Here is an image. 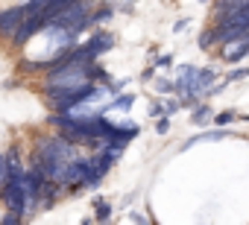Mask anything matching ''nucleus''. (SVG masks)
I'll list each match as a JSON object with an SVG mask.
<instances>
[{"label":"nucleus","instance_id":"nucleus-1","mask_svg":"<svg viewBox=\"0 0 249 225\" xmlns=\"http://www.w3.org/2000/svg\"><path fill=\"white\" fill-rule=\"evenodd\" d=\"M88 67H91V62L68 59L62 67H56V70L47 73V85H44V91H68V88H82V85H88V82H91Z\"/></svg>","mask_w":249,"mask_h":225},{"label":"nucleus","instance_id":"nucleus-2","mask_svg":"<svg viewBox=\"0 0 249 225\" xmlns=\"http://www.w3.org/2000/svg\"><path fill=\"white\" fill-rule=\"evenodd\" d=\"M47 27V21H44V15H24V21L18 24V30H15V35H12V47L15 50H21V47H27L41 30Z\"/></svg>","mask_w":249,"mask_h":225},{"label":"nucleus","instance_id":"nucleus-3","mask_svg":"<svg viewBox=\"0 0 249 225\" xmlns=\"http://www.w3.org/2000/svg\"><path fill=\"white\" fill-rule=\"evenodd\" d=\"M85 161H88V176H85L82 187H97L100 178L111 170V158H108L106 152H97V155H91V158H85Z\"/></svg>","mask_w":249,"mask_h":225},{"label":"nucleus","instance_id":"nucleus-4","mask_svg":"<svg viewBox=\"0 0 249 225\" xmlns=\"http://www.w3.org/2000/svg\"><path fill=\"white\" fill-rule=\"evenodd\" d=\"M220 59L223 62H240L243 56H249V35H234V38H226L220 41Z\"/></svg>","mask_w":249,"mask_h":225},{"label":"nucleus","instance_id":"nucleus-5","mask_svg":"<svg viewBox=\"0 0 249 225\" xmlns=\"http://www.w3.org/2000/svg\"><path fill=\"white\" fill-rule=\"evenodd\" d=\"M24 15H27V9H24V6H9L6 12H0V38L12 41V35H15L18 24L24 21Z\"/></svg>","mask_w":249,"mask_h":225},{"label":"nucleus","instance_id":"nucleus-6","mask_svg":"<svg viewBox=\"0 0 249 225\" xmlns=\"http://www.w3.org/2000/svg\"><path fill=\"white\" fill-rule=\"evenodd\" d=\"M82 47L88 50V56H91V59H97V56H103V53H108V50L114 47V35H111V32H106V30H97V32H94Z\"/></svg>","mask_w":249,"mask_h":225},{"label":"nucleus","instance_id":"nucleus-7","mask_svg":"<svg viewBox=\"0 0 249 225\" xmlns=\"http://www.w3.org/2000/svg\"><path fill=\"white\" fill-rule=\"evenodd\" d=\"M111 15H114V6H111V3H103L100 9H91V15H88V27H100V24L111 21Z\"/></svg>","mask_w":249,"mask_h":225},{"label":"nucleus","instance_id":"nucleus-8","mask_svg":"<svg viewBox=\"0 0 249 225\" xmlns=\"http://www.w3.org/2000/svg\"><path fill=\"white\" fill-rule=\"evenodd\" d=\"M3 158H6V170H9V176H21V173H24V161H21V149H18V146H12Z\"/></svg>","mask_w":249,"mask_h":225},{"label":"nucleus","instance_id":"nucleus-9","mask_svg":"<svg viewBox=\"0 0 249 225\" xmlns=\"http://www.w3.org/2000/svg\"><path fill=\"white\" fill-rule=\"evenodd\" d=\"M223 138H229V132L226 129H214V132H202V135H196V138H191L182 149H191L194 144H202V141H223Z\"/></svg>","mask_w":249,"mask_h":225},{"label":"nucleus","instance_id":"nucleus-10","mask_svg":"<svg viewBox=\"0 0 249 225\" xmlns=\"http://www.w3.org/2000/svg\"><path fill=\"white\" fill-rule=\"evenodd\" d=\"M191 123H194V126L211 123V108H208V105H194V111H191Z\"/></svg>","mask_w":249,"mask_h":225},{"label":"nucleus","instance_id":"nucleus-11","mask_svg":"<svg viewBox=\"0 0 249 225\" xmlns=\"http://www.w3.org/2000/svg\"><path fill=\"white\" fill-rule=\"evenodd\" d=\"M132 102H135V96H132V94H126V96H117L111 105H106V111H120V114H126V111L132 108Z\"/></svg>","mask_w":249,"mask_h":225},{"label":"nucleus","instance_id":"nucleus-12","mask_svg":"<svg viewBox=\"0 0 249 225\" xmlns=\"http://www.w3.org/2000/svg\"><path fill=\"white\" fill-rule=\"evenodd\" d=\"M94 219L97 222H108L111 219V205L108 202H94Z\"/></svg>","mask_w":249,"mask_h":225},{"label":"nucleus","instance_id":"nucleus-13","mask_svg":"<svg viewBox=\"0 0 249 225\" xmlns=\"http://www.w3.org/2000/svg\"><path fill=\"white\" fill-rule=\"evenodd\" d=\"M68 3H73V0H50V3H47V9L41 12L44 15V21H50V15H56L62 6H68Z\"/></svg>","mask_w":249,"mask_h":225},{"label":"nucleus","instance_id":"nucleus-14","mask_svg":"<svg viewBox=\"0 0 249 225\" xmlns=\"http://www.w3.org/2000/svg\"><path fill=\"white\" fill-rule=\"evenodd\" d=\"M234 117H237L234 111H220V114L214 117V126H229V123H231Z\"/></svg>","mask_w":249,"mask_h":225},{"label":"nucleus","instance_id":"nucleus-15","mask_svg":"<svg viewBox=\"0 0 249 225\" xmlns=\"http://www.w3.org/2000/svg\"><path fill=\"white\" fill-rule=\"evenodd\" d=\"M156 91H159V94H173V82L161 76V79H156Z\"/></svg>","mask_w":249,"mask_h":225},{"label":"nucleus","instance_id":"nucleus-16","mask_svg":"<svg viewBox=\"0 0 249 225\" xmlns=\"http://www.w3.org/2000/svg\"><path fill=\"white\" fill-rule=\"evenodd\" d=\"M156 132H159V135H167V132H170V117H167V114H161V117H159Z\"/></svg>","mask_w":249,"mask_h":225},{"label":"nucleus","instance_id":"nucleus-17","mask_svg":"<svg viewBox=\"0 0 249 225\" xmlns=\"http://www.w3.org/2000/svg\"><path fill=\"white\" fill-rule=\"evenodd\" d=\"M211 41H214V30H205V32L199 35V47H202V50H208V47H211Z\"/></svg>","mask_w":249,"mask_h":225},{"label":"nucleus","instance_id":"nucleus-18","mask_svg":"<svg viewBox=\"0 0 249 225\" xmlns=\"http://www.w3.org/2000/svg\"><path fill=\"white\" fill-rule=\"evenodd\" d=\"M156 67L170 70V67H173V56H170V53H167V56H159V59H156Z\"/></svg>","mask_w":249,"mask_h":225},{"label":"nucleus","instance_id":"nucleus-19","mask_svg":"<svg viewBox=\"0 0 249 225\" xmlns=\"http://www.w3.org/2000/svg\"><path fill=\"white\" fill-rule=\"evenodd\" d=\"M243 76H249V67H240V70H231V73L226 76V82H237V79H243Z\"/></svg>","mask_w":249,"mask_h":225},{"label":"nucleus","instance_id":"nucleus-20","mask_svg":"<svg viewBox=\"0 0 249 225\" xmlns=\"http://www.w3.org/2000/svg\"><path fill=\"white\" fill-rule=\"evenodd\" d=\"M179 105H182V102H176V99H170V102H164V114L170 117V114H173V111H179Z\"/></svg>","mask_w":249,"mask_h":225},{"label":"nucleus","instance_id":"nucleus-21","mask_svg":"<svg viewBox=\"0 0 249 225\" xmlns=\"http://www.w3.org/2000/svg\"><path fill=\"white\" fill-rule=\"evenodd\" d=\"M150 111H153V117H161V114H164V105H161V102H153Z\"/></svg>","mask_w":249,"mask_h":225},{"label":"nucleus","instance_id":"nucleus-22","mask_svg":"<svg viewBox=\"0 0 249 225\" xmlns=\"http://www.w3.org/2000/svg\"><path fill=\"white\" fill-rule=\"evenodd\" d=\"M185 27H188V18H182V21H176V27H173V30H176V32H182Z\"/></svg>","mask_w":249,"mask_h":225},{"label":"nucleus","instance_id":"nucleus-23","mask_svg":"<svg viewBox=\"0 0 249 225\" xmlns=\"http://www.w3.org/2000/svg\"><path fill=\"white\" fill-rule=\"evenodd\" d=\"M153 76H156V70H153V67H147V70L141 73V79H144V82H147V79H153Z\"/></svg>","mask_w":249,"mask_h":225},{"label":"nucleus","instance_id":"nucleus-24","mask_svg":"<svg viewBox=\"0 0 249 225\" xmlns=\"http://www.w3.org/2000/svg\"><path fill=\"white\" fill-rule=\"evenodd\" d=\"M243 120H246V123H249V114H246V117H243Z\"/></svg>","mask_w":249,"mask_h":225}]
</instances>
